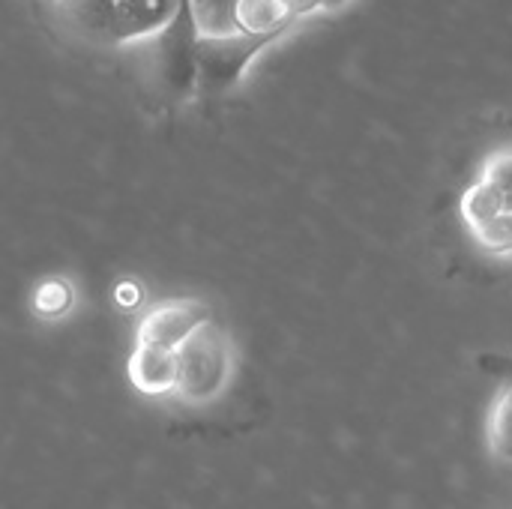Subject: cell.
<instances>
[{
  "label": "cell",
  "mask_w": 512,
  "mask_h": 509,
  "mask_svg": "<svg viewBox=\"0 0 512 509\" xmlns=\"http://www.w3.org/2000/svg\"><path fill=\"white\" fill-rule=\"evenodd\" d=\"M207 321H213V312L201 300H192V297L162 300L141 315V321L135 327V345L177 351Z\"/></svg>",
  "instance_id": "4"
},
{
  "label": "cell",
  "mask_w": 512,
  "mask_h": 509,
  "mask_svg": "<svg viewBox=\"0 0 512 509\" xmlns=\"http://www.w3.org/2000/svg\"><path fill=\"white\" fill-rule=\"evenodd\" d=\"M486 183L498 186L504 195L512 198V150H498L486 159L483 165V174H480Z\"/></svg>",
  "instance_id": "9"
},
{
  "label": "cell",
  "mask_w": 512,
  "mask_h": 509,
  "mask_svg": "<svg viewBox=\"0 0 512 509\" xmlns=\"http://www.w3.org/2000/svg\"><path fill=\"white\" fill-rule=\"evenodd\" d=\"M183 0H42L51 24L90 45H126L156 36Z\"/></svg>",
  "instance_id": "1"
},
{
  "label": "cell",
  "mask_w": 512,
  "mask_h": 509,
  "mask_svg": "<svg viewBox=\"0 0 512 509\" xmlns=\"http://www.w3.org/2000/svg\"><path fill=\"white\" fill-rule=\"evenodd\" d=\"M477 363L489 375H498V378H510L512 375V354H480Z\"/></svg>",
  "instance_id": "10"
},
{
  "label": "cell",
  "mask_w": 512,
  "mask_h": 509,
  "mask_svg": "<svg viewBox=\"0 0 512 509\" xmlns=\"http://www.w3.org/2000/svg\"><path fill=\"white\" fill-rule=\"evenodd\" d=\"M174 363H177V381L171 396H177L183 405L201 408L216 402L228 390L234 378L237 354L228 330L219 327L216 321H207L174 351Z\"/></svg>",
  "instance_id": "2"
},
{
  "label": "cell",
  "mask_w": 512,
  "mask_h": 509,
  "mask_svg": "<svg viewBox=\"0 0 512 509\" xmlns=\"http://www.w3.org/2000/svg\"><path fill=\"white\" fill-rule=\"evenodd\" d=\"M273 42V36H252V33H222L204 36L198 33L195 51V84L207 96H219L243 78L249 63Z\"/></svg>",
  "instance_id": "3"
},
{
  "label": "cell",
  "mask_w": 512,
  "mask_h": 509,
  "mask_svg": "<svg viewBox=\"0 0 512 509\" xmlns=\"http://www.w3.org/2000/svg\"><path fill=\"white\" fill-rule=\"evenodd\" d=\"M72 306V285L63 282V279H48L36 288V297H33V309L42 315V318H57L63 315L66 309Z\"/></svg>",
  "instance_id": "8"
},
{
  "label": "cell",
  "mask_w": 512,
  "mask_h": 509,
  "mask_svg": "<svg viewBox=\"0 0 512 509\" xmlns=\"http://www.w3.org/2000/svg\"><path fill=\"white\" fill-rule=\"evenodd\" d=\"M459 213H462V222L465 228L471 231V237L483 228H489L492 222H498L501 216L512 213V198L504 195L498 186L486 183L483 177L465 189L462 201H459Z\"/></svg>",
  "instance_id": "6"
},
{
  "label": "cell",
  "mask_w": 512,
  "mask_h": 509,
  "mask_svg": "<svg viewBox=\"0 0 512 509\" xmlns=\"http://www.w3.org/2000/svg\"><path fill=\"white\" fill-rule=\"evenodd\" d=\"M297 3V12H300V18L303 15H312V12H327V9H339V6H345L348 0H294Z\"/></svg>",
  "instance_id": "11"
},
{
  "label": "cell",
  "mask_w": 512,
  "mask_h": 509,
  "mask_svg": "<svg viewBox=\"0 0 512 509\" xmlns=\"http://www.w3.org/2000/svg\"><path fill=\"white\" fill-rule=\"evenodd\" d=\"M486 447L498 462L512 465V375L498 387L486 417Z\"/></svg>",
  "instance_id": "7"
},
{
  "label": "cell",
  "mask_w": 512,
  "mask_h": 509,
  "mask_svg": "<svg viewBox=\"0 0 512 509\" xmlns=\"http://www.w3.org/2000/svg\"><path fill=\"white\" fill-rule=\"evenodd\" d=\"M126 375L132 387L144 396H168L174 393L177 381V363L174 351L150 348V345H135L126 363Z\"/></svg>",
  "instance_id": "5"
}]
</instances>
